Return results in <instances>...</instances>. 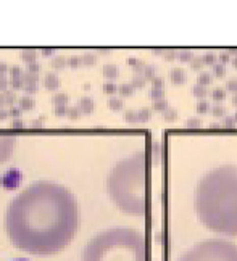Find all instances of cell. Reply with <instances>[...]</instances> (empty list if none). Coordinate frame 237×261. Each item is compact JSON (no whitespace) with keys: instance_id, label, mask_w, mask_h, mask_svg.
<instances>
[{"instance_id":"obj_1","label":"cell","mask_w":237,"mask_h":261,"mask_svg":"<svg viewBox=\"0 0 237 261\" xmlns=\"http://www.w3.org/2000/svg\"><path fill=\"white\" fill-rule=\"evenodd\" d=\"M4 224L16 248L36 256H50L74 239L79 205L65 186L39 180L12 200Z\"/></svg>"},{"instance_id":"obj_2","label":"cell","mask_w":237,"mask_h":261,"mask_svg":"<svg viewBox=\"0 0 237 261\" xmlns=\"http://www.w3.org/2000/svg\"><path fill=\"white\" fill-rule=\"evenodd\" d=\"M194 208L200 223L215 234L237 236V165H220L195 186Z\"/></svg>"},{"instance_id":"obj_3","label":"cell","mask_w":237,"mask_h":261,"mask_svg":"<svg viewBox=\"0 0 237 261\" xmlns=\"http://www.w3.org/2000/svg\"><path fill=\"white\" fill-rule=\"evenodd\" d=\"M149 158L144 150L120 160L108 173L107 192L124 213L144 216L147 213Z\"/></svg>"},{"instance_id":"obj_4","label":"cell","mask_w":237,"mask_h":261,"mask_svg":"<svg viewBox=\"0 0 237 261\" xmlns=\"http://www.w3.org/2000/svg\"><path fill=\"white\" fill-rule=\"evenodd\" d=\"M81 261H149L147 240L133 227L107 229L89 240Z\"/></svg>"},{"instance_id":"obj_5","label":"cell","mask_w":237,"mask_h":261,"mask_svg":"<svg viewBox=\"0 0 237 261\" xmlns=\"http://www.w3.org/2000/svg\"><path fill=\"white\" fill-rule=\"evenodd\" d=\"M177 261H237V244L228 239H205L182 253Z\"/></svg>"},{"instance_id":"obj_6","label":"cell","mask_w":237,"mask_h":261,"mask_svg":"<svg viewBox=\"0 0 237 261\" xmlns=\"http://www.w3.org/2000/svg\"><path fill=\"white\" fill-rule=\"evenodd\" d=\"M21 182H23V174L16 168L8 169V171H5L0 176V186L4 189H16Z\"/></svg>"},{"instance_id":"obj_7","label":"cell","mask_w":237,"mask_h":261,"mask_svg":"<svg viewBox=\"0 0 237 261\" xmlns=\"http://www.w3.org/2000/svg\"><path fill=\"white\" fill-rule=\"evenodd\" d=\"M13 147H15V137H0V163L4 162V160L10 158L13 152Z\"/></svg>"},{"instance_id":"obj_8","label":"cell","mask_w":237,"mask_h":261,"mask_svg":"<svg viewBox=\"0 0 237 261\" xmlns=\"http://www.w3.org/2000/svg\"><path fill=\"white\" fill-rule=\"evenodd\" d=\"M77 108L81 110V113H84V115H91V113H92V110H94V102H92V98H91V97H83V98H79Z\"/></svg>"},{"instance_id":"obj_9","label":"cell","mask_w":237,"mask_h":261,"mask_svg":"<svg viewBox=\"0 0 237 261\" xmlns=\"http://www.w3.org/2000/svg\"><path fill=\"white\" fill-rule=\"evenodd\" d=\"M44 86L48 90H57L58 87H60V79H58L54 73H47L44 77Z\"/></svg>"},{"instance_id":"obj_10","label":"cell","mask_w":237,"mask_h":261,"mask_svg":"<svg viewBox=\"0 0 237 261\" xmlns=\"http://www.w3.org/2000/svg\"><path fill=\"white\" fill-rule=\"evenodd\" d=\"M170 81L173 84H182L186 83V73L181 68H173L170 71Z\"/></svg>"},{"instance_id":"obj_11","label":"cell","mask_w":237,"mask_h":261,"mask_svg":"<svg viewBox=\"0 0 237 261\" xmlns=\"http://www.w3.org/2000/svg\"><path fill=\"white\" fill-rule=\"evenodd\" d=\"M118 74H120V69H118V66L116 65H105L103 66V76L108 79V81H113V79H116L118 77Z\"/></svg>"},{"instance_id":"obj_12","label":"cell","mask_w":237,"mask_h":261,"mask_svg":"<svg viewBox=\"0 0 237 261\" xmlns=\"http://www.w3.org/2000/svg\"><path fill=\"white\" fill-rule=\"evenodd\" d=\"M127 65L134 68V73H136V74H142V73H144V69H145V65H144V62H142L141 58H134V57H133V58L127 60Z\"/></svg>"},{"instance_id":"obj_13","label":"cell","mask_w":237,"mask_h":261,"mask_svg":"<svg viewBox=\"0 0 237 261\" xmlns=\"http://www.w3.org/2000/svg\"><path fill=\"white\" fill-rule=\"evenodd\" d=\"M50 66L54 69H63L65 66H68V58H65L63 55H57V57L52 58Z\"/></svg>"},{"instance_id":"obj_14","label":"cell","mask_w":237,"mask_h":261,"mask_svg":"<svg viewBox=\"0 0 237 261\" xmlns=\"http://www.w3.org/2000/svg\"><path fill=\"white\" fill-rule=\"evenodd\" d=\"M192 94L200 100H205L206 97H208V90H206V87H203V86H200V84H195L194 87H192Z\"/></svg>"},{"instance_id":"obj_15","label":"cell","mask_w":237,"mask_h":261,"mask_svg":"<svg viewBox=\"0 0 237 261\" xmlns=\"http://www.w3.org/2000/svg\"><path fill=\"white\" fill-rule=\"evenodd\" d=\"M36 107V102H34V98L33 97H29V95H24V97H21L19 98V108L23 110H33Z\"/></svg>"},{"instance_id":"obj_16","label":"cell","mask_w":237,"mask_h":261,"mask_svg":"<svg viewBox=\"0 0 237 261\" xmlns=\"http://www.w3.org/2000/svg\"><path fill=\"white\" fill-rule=\"evenodd\" d=\"M226 94H228V90L223 89V87H215L213 92H212V97L216 103H221L223 100H226Z\"/></svg>"},{"instance_id":"obj_17","label":"cell","mask_w":237,"mask_h":261,"mask_svg":"<svg viewBox=\"0 0 237 261\" xmlns=\"http://www.w3.org/2000/svg\"><path fill=\"white\" fill-rule=\"evenodd\" d=\"M137 118H139V123H147L152 118V108L144 107L137 112Z\"/></svg>"},{"instance_id":"obj_18","label":"cell","mask_w":237,"mask_h":261,"mask_svg":"<svg viewBox=\"0 0 237 261\" xmlns=\"http://www.w3.org/2000/svg\"><path fill=\"white\" fill-rule=\"evenodd\" d=\"M107 105H108V108H112V110H115V112H118V110H123V107H124V102H123V98H118V97H110V98H108Z\"/></svg>"},{"instance_id":"obj_19","label":"cell","mask_w":237,"mask_h":261,"mask_svg":"<svg viewBox=\"0 0 237 261\" xmlns=\"http://www.w3.org/2000/svg\"><path fill=\"white\" fill-rule=\"evenodd\" d=\"M212 81H213V76H212L210 73H206V71H202V73L199 74V77H197V84H200V86H203V87L210 86Z\"/></svg>"},{"instance_id":"obj_20","label":"cell","mask_w":237,"mask_h":261,"mask_svg":"<svg viewBox=\"0 0 237 261\" xmlns=\"http://www.w3.org/2000/svg\"><path fill=\"white\" fill-rule=\"evenodd\" d=\"M118 92H120L121 97H131L134 92V87L131 86V83H124L121 86H118Z\"/></svg>"},{"instance_id":"obj_21","label":"cell","mask_w":237,"mask_h":261,"mask_svg":"<svg viewBox=\"0 0 237 261\" xmlns=\"http://www.w3.org/2000/svg\"><path fill=\"white\" fill-rule=\"evenodd\" d=\"M21 58H23V62H26L28 65L36 63L37 52H34V50H24V52L21 54Z\"/></svg>"},{"instance_id":"obj_22","label":"cell","mask_w":237,"mask_h":261,"mask_svg":"<svg viewBox=\"0 0 237 261\" xmlns=\"http://www.w3.org/2000/svg\"><path fill=\"white\" fill-rule=\"evenodd\" d=\"M142 76L145 77V81H147V79H150V81H153V79L156 77V68H155L153 65H145V69H144Z\"/></svg>"},{"instance_id":"obj_23","label":"cell","mask_w":237,"mask_h":261,"mask_svg":"<svg viewBox=\"0 0 237 261\" xmlns=\"http://www.w3.org/2000/svg\"><path fill=\"white\" fill-rule=\"evenodd\" d=\"M81 60H83V65L84 66H94L95 62H97V57L91 52H86L84 55H81Z\"/></svg>"},{"instance_id":"obj_24","label":"cell","mask_w":237,"mask_h":261,"mask_svg":"<svg viewBox=\"0 0 237 261\" xmlns=\"http://www.w3.org/2000/svg\"><path fill=\"white\" fill-rule=\"evenodd\" d=\"M54 107H66V102H68V95L66 94H55L54 98Z\"/></svg>"},{"instance_id":"obj_25","label":"cell","mask_w":237,"mask_h":261,"mask_svg":"<svg viewBox=\"0 0 237 261\" xmlns=\"http://www.w3.org/2000/svg\"><path fill=\"white\" fill-rule=\"evenodd\" d=\"M131 86L134 89H142L145 86V77L142 74H134L131 79Z\"/></svg>"},{"instance_id":"obj_26","label":"cell","mask_w":237,"mask_h":261,"mask_svg":"<svg viewBox=\"0 0 237 261\" xmlns=\"http://www.w3.org/2000/svg\"><path fill=\"white\" fill-rule=\"evenodd\" d=\"M195 110H197V113H202V115H205V113H208V112H212V105L206 102V100H202V102H199L195 105Z\"/></svg>"},{"instance_id":"obj_27","label":"cell","mask_w":237,"mask_h":261,"mask_svg":"<svg viewBox=\"0 0 237 261\" xmlns=\"http://www.w3.org/2000/svg\"><path fill=\"white\" fill-rule=\"evenodd\" d=\"M170 108V105H168L166 100H158V102H153V112H158V113H165L166 110Z\"/></svg>"},{"instance_id":"obj_28","label":"cell","mask_w":237,"mask_h":261,"mask_svg":"<svg viewBox=\"0 0 237 261\" xmlns=\"http://www.w3.org/2000/svg\"><path fill=\"white\" fill-rule=\"evenodd\" d=\"M150 97H152L153 102H158V100H165V90H163V89L152 87V90H150Z\"/></svg>"},{"instance_id":"obj_29","label":"cell","mask_w":237,"mask_h":261,"mask_svg":"<svg viewBox=\"0 0 237 261\" xmlns=\"http://www.w3.org/2000/svg\"><path fill=\"white\" fill-rule=\"evenodd\" d=\"M212 113L216 118H224L226 116V107H223L221 103H216L215 107H212Z\"/></svg>"},{"instance_id":"obj_30","label":"cell","mask_w":237,"mask_h":261,"mask_svg":"<svg viewBox=\"0 0 237 261\" xmlns=\"http://www.w3.org/2000/svg\"><path fill=\"white\" fill-rule=\"evenodd\" d=\"M202 60H203V65H208V66H215L216 65V55L213 54V52H206L203 57H202Z\"/></svg>"},{"instance_id":"obj_31","label":"cell","mask_w":237,"mask_h":261,"mask_svg":"<svg viewBox=\"0 0 237 261\" xmlns=\"http://www.w3.org/2000/svg\"><path fill=\"white\" fill-rule=\"evenodd\" d=\"M189 65H191V69H194V71H200V73H202L203 60H202V57H195Z\"/></svg>"},{"instance_id":"obj_32","label":"cell","mask_w":237,"mask_h":261,"mask_svg":"<svg viewBox=\"0 0 237 261\" xmlns=\"http://www.w3.org/2000/svg\"><path fill=\"white\" fill-rule=\"evenodd\" d=\"M81 65H83V60H81V57H79V55H73V57L68 58V66H70V68L76 69Z\"/></svg>"},{"instance_id":"obj_33","label":"cell","mask_w":237,"mask_h":261,"mask_svg":"<svg viewBox=\"0 0 237 261\" xmlns=\"http://www.w3.org/2000/svg\"><path fill=\"white\" fill-rule=\"evenodd\" d=\"M163 118L166 119V121H170V123H173V121H176V119H177V112H176V110L174 108H168L166 110V112L163 113Z\"/></svg>"},{"instance_id":"obj_34","label":"cell","mask_w":237,"mask_h":261,"mask_svg":"<svg viewBox=\"0 0 237 261\" xmlns=\"http://www.w3.org/2000/svg\"><path fill=\"white\" fill-rule=\"evenodd\" d=\"M124 119H126L127 123H139L137 112H134V110H127V112L124 113Z\"/></svg>"},{"instance_id":"obj_35","label":"cell","mask_w":237,"mask_h":261,"mask_svg":"<svg viewBox=\"0 0 237 261\" xmlns=\"http://www.w3.org/2000/svg\"><path fill=\"white\" fill-rule=\"evenodd\" d=\"M213 74H215L216 77H224V76H226V66L221 65V63H216V65L213 66Z\"/></svg>"},{"instance_id":"obj_36","label":"cell","mask_w":237,"mask_h":261,"mask_svg":"<svg viewBox=\"0 0 237 261\" xmlns=\"http://www.w3.org/2000/svg\"><path fill=\"white\" fill-rule=\"evenodd\" d=\"M66 116L70 118V119H79V116H81V110L77 108V105L76 107H71V108H68V113H66Z\"/></svg>"},{"instance_id":"obj_37","label":"cell","mask_w":237,"mask_h":261,"mask_svg":"<svg viewBox=\"0 0 237 261\" xmlns=\"http://www.w3.org/2000/svg\"><path fill=\"white\" fill-rule=\"evenodd\" d=\"M10 73H12V79H24V73L19 66H12Z\"/></svg>"},{"instance_id":"obj_38","label":"cell","mask_w":237,"mask_h":261,"mask_svg":"<svg viewBox=\"0 0 237 261\" xmlns=\"http://www.w3.org/2000/svg\"><path fill=\"white\" fill-rule=\"evenodd\" d=\"M103 92L108 94V95H113L115 92H118V86H116L115 83H110V81H108V83L103 84Z\"/></svg>"},{"instance_id":"obj_39","label":"cell","mask_w":237,"mask_h":261,"mask_svg":"<svg viewBox=\"0 0 237 261\" xmlns=\"http://www.w3.org/2000/svg\"><path fill=\"white\" fill-rule=\"evenodd\" d=\"M4 100H5V103H8V105H12V107H13L15 100H16L13 90H7V92H4Z\"/></svg>"},{"instance_id":"obj_40","label":"cell","mask_w":237,"mask_h":261,"mask_svg":"<svg viewBox=\"0 0 237 261\" xmlns=\"http://www.w3.org/2000/svg\"><path fill=\"white\" fill-rule=\"evenodd\" d=\"M37 81H39V74H33V73H26L24 74V86L37 84Z\"/></svg>"},{"instance_id":"obj_41","label":"cell","mask_w":237,"mask_h":261,"mask_svg":"<svg viewBox=\"0 0 237 261\" xmlns=\"http://www.w3.org/2000/svg\"><path fill=\"white\" fill-rule=\"evenodd\" d=\"M186 126H187V127H200V126H202V119L192 116V118H189V119L186 121Z\"/></svg>"},{"instance_id":"obj_42","label":"cell","mask_w":237,"mask_h":261,"mask_svg":"<svg viewBox=\"0 0 237 261\" xmlns=\"http://www.w3.org/2000/svg\"><path fill=\"white\" fill-rule=\"evenodd\" d=\"M226 90L228 92H234V95L237 94V79H229L228 83H226Z\"/></svg>"},{"instance_id":"obj_43","label":"cell","mask_w":237,"mask_h":261,"mask_svg":"<svg viewBox=\"0 0 237 261\" xmlns=\"http://www.w3.org/2000/svg\"><path fill=\"white\" fill-rule=\"evenodd\" d=\"M10 84L13 86L15 90L24 89V79H10Z\"/></svg>"},{"instance_id":"obj_44","label":"cell","mask_w":237,"mask_h":261,"mask_svg":"<svg viewBox=\"0 0 237 261\" xmlns=\"http://www.w3.org/2000/svg\"><path fill=\"white\" fill-rule=\"evenodd\" d=\"M179 58H181V62L191 63L192 60H194V54H192V52H187V50H186V52H181V54H179Z\"/></svg>"},{"instance_id":"obj_45","label":"cell","mask_w":237,"mask_h":261,"mask_svg":"<svg viewBox=\"0 0 237 261\" xmlns=\"http://www.w3.org/2000/svg\"><path fill=\"white\" fill-rule=\"evenodd\" d=\"M10 115H12L15 119H21V115H23V110L19 107H12L10 108Z\"/></svg>"},{"instance_id":"obj_46","label":"cell","mask_w":237,"mask_h":261,"mask_svg":"<svg viewBox=\"0 0 237 261\" xmlns=\"http://www.w3.org/2000/svg\"><path fill=\"white\" fill-rule=\"evenodd\" d=\"M235 124V121H234V116H224L223 118V123H221V126H224V127H232Z\"/></svg>"},{"instance_id":"obj_47","label":"cell","mask_w":237,"mask_h":261,"mask_svg":"<svg viewBox=\"0 0 237 261\" xmlns=\"http://www.w3.org/2000/svg\"><path fill=\"white\" fill-rule=\"evenodd\" d=\"M39 71H41V65H39V63H31V65H28V73L37 74Z\"/></svg>"},{"instance_id":"obj_48","label":"cell","mask_w":237,"mask_h":261,"mask_svg":"<svg viewBox=\"0 0 237 261\" xmlns=\"http://www.w3.org/2000/svg\"><path fill=\"white\" fill-rule=\"evenodd\" d=\"M24 92H26L28 95L36 94V92H37V84H28V86H24Z\"/></svg>"},{"instance_id":"obj_49","label":"cell","mask_w":237,"mask_h":261,"mask_svg":"<svg viewBox=\"0 0 237 261\" xmlns=\"http://www.w3.org/2000/svg\"><path fill=\"white\" fill-rule=\"evenodd\" d=\"M228 62H231V54H229V52H223V54L220 55V63H221V65H226Z\"/></svg>"},{"instance_id":"obj_50","label":"cell","mask_w":237,"mask_h":261,"mask_svg":"<svg viewBox=\"0 0 237 261\" xmlns=\"http://www.w3.org/2000/svg\"><path fill=\"white\" fill-rule=\"evenodd\" d=\"M68 113V108L66 107H55V116H66Z\"/></svg>"},{"instance_id":"obj_51","label":"cell","mask_w":237,"mask_h":261,"mask_svg":"<svg viewBox=\"0 0 237 261\" xmlns=\"http://www.w3.org/2000/svg\"><path fill=\"white\" fill-rule=\"evenodd\" d=\"M7 86H8V81L5 76H0V90L2 92H7Z\"/></svg>"},{"instance_id":"obj_52","label":"cell","mask_w":237,"mask_h":261,"mask_svg":"<svg viewBox=\"0 0 237 261\" xmlns=\"http://www.w3.org/2000/svg\"><path fill=\"white\" fill-rule=\"evenodd\" d=\"M152 84H153V87H156V89H163V79H162V77H155L153 81H152Z\"/></svg>"},{"instance_id":"obj_53","label":"cell","mask_w":237,"mask_h":261,"mask_svg":"<svg viewBox=\"0 0 237 261\" xmlns=\"http://www.w3.org/2000/svg\"><path fill=\"white\" fill-rule=\"evenodd\" d=\"M42 123H44V118H37V119H33V121H31V126H33V127H41Z\"/></svg>"},{"instance_id":"obj_54","label":"cell","mask_w":237,"mask_h":261,"mask_svg":"<svg viewBox=\"0 0 237 261\" xmlns=\"http://www.w3.org/2000/svg\"><path fill=\"white\" fill-rule=\"evenodd\" d=\"M13 127H16V129L24 127V121L23 119H13Z\"/></svg>"},{"instance_id":"obj_55","label":"cell","mask_w":237,"mask_h":261,"mask_svg":"<svg viewBox=\"0 0 237 261\" xmlns=\"http://www.w3.org/2000/svg\"><path fill=\"white\" fill-rule=\"evenodd\" d=\"M8 115H10V112H7V110H4V108H0V121H4V119H7Z\"/></svg>"},{"instance_id":"obj_56","label":"cell","mask_w":237,"mask_h":261,"mask_svg":"<svg viewBox=\"0 0 237 261\" xmlns=\"http://www.w3.org/2000/svg\"><path fill=\"white\" fill-rule=\"evenodd\" d=\"M176 55H177L176 52H166V54H163V57H165L166 60H170V62L176 58Z\"/></svg>"},{"instance_id":"obj_57","label":"cell","mask_w":237,"mask_h":261,"mask_svg":"<svg viewBox=\"0 0 237 261\" xmlns=\"http://www.w3.org/2000/svg\"><path fill=\"white\" fill-rule=\"evenodd\" d=\"M7 71H10V68L5 63H0V76H4Z\"/></svg>"},{"instance_id":"obj_58","label":"cell","mask_w":237,"mask_h":261,"mask_svg":"<svg viewBox=\"0 0 237 261\" xmlns=\"http://www.w3.org/2000/svg\"><path fill=\"white\" fill-rule=\"evenodd\" d=\"M42 55L44 57H52L54 55V50H42Z\"/></svg>"},{"instance_id":"obj_59","label":"cell","mask_w":237,"mask_h":261,"mask_svg":"<svg viewBox=\"0 0 237 261\" xmlns=\"http://www.w3.org/2000/svg\"><path fill=\"white\" fill-rule=\"evenodd\" d=\"M5 103V100H4V94H0V108H2V105Z\"/></svg>"},{"instance_id":"obj_60","label":"cell","mask_w":237,"mask_h":261,"mask_svg":"<svg viewBox=\"0 0 237 261\" xmlns=\"http://www.w3.org/2000/svg\"><path fill=\"white\" fill-rule=\"evenodd\" d=\"M232 103H234V107H237V94H235L234 98H232Z\"/></svg>"},{"instance_id":"obj_61","label":"cell","mask_w":237,"mask_h":261,"mask_svg":"<svg viewBox=\"0 0 237 261\" xmlns=\"http://www.w3.org/2000/svg\"><path fill=\"white\" fill-rule=\"evenodd\" d=\"M232 65H234V68L237 69V58L234 57V60H232Z\"/></svg>"},{"instance_id":"obj_62","label":"cell","mask_w":237,"mask_h":261,"mask_svg":"<svg viewBox=\"0 0 237 261\" xmlns=\"http://www.w3.org/2000/svg\"><path fill=\"white\" fill-rule=\"evenodd\" d=\"M234 121H235V124H237V112L234 113Z\"/></svg>"},{"instance_id":"obj_63","label":"cell","mask_w":237,"mask_h":261,"mask_svg":"<svg viewBox=\"0 0 237 261\" xmlns=\"http://www.w3.org/2000/svg\"><path fill=\"white\" fill-rule=\"evenodd\" d=\"M15 261H28V259H15Z\"/></svg>"}]
</instances>
